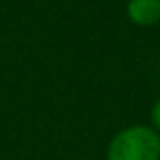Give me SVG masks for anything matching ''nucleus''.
I'll return each instance as SVG.
<instances>
[{
  "instance_id": "nucleus-1",
  "label": "nucleus",
  "mask_w": 160,
  "mask_h": 160,
  "mask_svg": "<svg viewBox=\"0 0 160 160\" xmlns=\"http://www.w3.org/2000/svg\"><path fill=\"white\" fill-rule=\"evenodd\" d=\"M106 160H160V134L152 126H128L109 140Z\"/></svg>"
},
{
  "instance_id": "nucleus-2",
  "label": "nucleus",
  "mask_w": 160,
  "mask_h": 160,
  "mask_svg": "<svg viewBox=\"0 0 160 160\" xmlns=\"http://www.w3.org/2000/svg\"><path fill=\"white\" fill-rule=\"evenodd\" d=\"M126 12L136 27H154L160 22V0H126Z\"/></svg>"
},
{
  "instance_id": "nucleus-3",
  "label": "nucleus",
  "mask_w": 160,
  "mask_h": 160,
  "mask_svg": "<svg viewBox=\"0 0 160 160\" xmlns=\"http://www.w3.org/2000/svg\"><path fill=\"white\" fill-rule=\"evenodd\" d=\"M150 124H152V128L160 134V98L154 102L152 109H150Z\"/></svg>"
}]
</instances>
